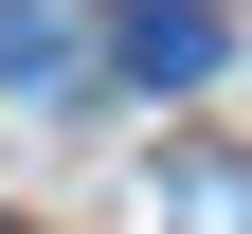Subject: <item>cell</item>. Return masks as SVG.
<instances>
[{
	"label": "cell",
	"instance_id": "6da1fadb",
	"mask_svg": "<svg viewBox=\"0 0 252 234\" xmlns=\"http://www.w3.org/2000/svg\"><path fill=\"white\" fill-rule=\"evenodd\" d=\"M90 72H108V18L90 0H0V90L18 108H90Z\"/></svg>",
	"mask_w": 252,
	"mask_h": 234
},
{
	"label": "cell",
	"instance_id": "7a4b0ae2",
	"mask_svg": "<svg viewBox=\"0 0 252 234\" xmlns=\"http://www.w3.org/2000/svg\"><path fill=\"white\" fill-rule=\"evenodd\" d=\"M216 54H234L216 0H108V72H126V90H198Z\"/></svg>",
	"mask_w": 252,
	"mask_h": 234
},
{
	"label": "cell",
	"instance_id": "3957f363",
	"mask_svg": "<svg viewBox=\"0 0 252 234\" xmlns=\"http://www.w3.org/2000/svg\"><path fill=\"white\" fill-rule=\"evenodd\" d=\"M0 234H18V216H0Z\"/></svg>",
	"mask_w": 252,
	"mask_h": 234
}]
</instances>
